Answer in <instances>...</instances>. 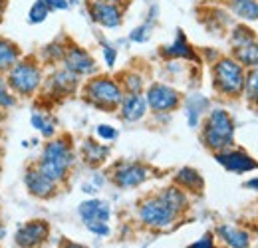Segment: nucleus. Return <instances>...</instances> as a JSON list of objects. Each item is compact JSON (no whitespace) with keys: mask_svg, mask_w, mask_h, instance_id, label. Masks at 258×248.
Listing matches in <instances>:
<instances>
[{"mask_svg":"<svg viewBox=\"0 0 258 248\" xmlns=\"http://www.w3.org/2000/svg\"><path fill=\"white\" fill-rule=\"evenodd\" d=\"M62 248H88V246L78 244V242H72V240H62Z\"/></svg>","mask_w":258,"mask_h":248,"instance_id":"41","label":"nucleus"},{"mask_svg":"<svg viewBox=\"0 0 258 248\" xmlns=\"http://www.w3.org/2000/svg\"><path fill=\"white\" fill-rule=\"evenodd\" d=\"M147 111H149V107H147L143 93H125L119 103V117L127 123L141 121L147 115Z\"/></svg>","mask_w":258,"mask_h":248,"instance_id":"16","label":"nucleus"},{"mask_svg":"<svg viewBox=\"0 0 258 248\" xmlns=\"http://www.w3.org/2000/svg\"><path fill=\"white\" fill-rule=\"evenodd\" d=\"M244 187H246V189H252V191H258V177H256V179L246 181V183H244Z\"/></svg>","mask_w":258,"mask_h":248,"instance_id":"42","label":"nucleus"},{"mask_svg":"<svg viewBox=\"0 0 258 248\" xmlns=\"http://www.w3.org/2000/svg\"><path fill=\"white\" fill-rule=\"evenodd\" d=\"M165 60H189V62H199V56L195 52V48L191 46V42L187 40L185 32L177 30V36L171 44H165L159 50Z\"/></svg>","mask_w":258,"mask_h":248,"instance_id":"15","label":"nucleus"},{"mask_svg":"<svg viewBox=\"0 0 258 248\" xmlns=\"http://www.w3.org/2000/svg\"><path fill=\"white\" fill-rule=\"evenodd\" d=\"M86 8H88V14H90V20L97 26L105 28V30H115L123 24V14H125L123 6L86 0Z\"/></svg>","mask_w":258,"mask_h":248,"instance_id":"13","label":"nucleus"},{"mask_svg":"<svg viewBox=\"0 0 258 248\" xmlns=\"http://www.w3.org/2000/svg\"><path fill=\"white\" fill-rule=\"evenodd\" d=\"M68 40H70V38H66V36L64 38H58V40H52L50 44L42 46L40 52H38L36 56L40 58V62L44 64V66H52V68H56V64H62V60H64Z\"/></svg>","mask_w":258,"mask_h":248,"instance_id":"21","label":"nucleus"},{"mask_svg":"<svg viewBox=\"0 0 258 248\" xmlns=\"http://www.w3.org/2000/svg\"><path fill=\"white\" fill-rule=\"evenodd\" d=\"M78 215L84 220V224L107 222L109 217H111V207H109V203H105L101 199H90V201H84L78 207Z\"/></svg>","mask_w":258,"mask_h":248,"instance_id":"18","label":"nucleus"},{"mask_svg":"<svg viewBox=\"0 0 258 248\" xmlns=\"http://www.w3.org/2000/svg\"><path fill=\"white\" fill-rule=\"evenodd\" d=\"M123 95L125 93L121 90L119 82L107 74H94L82 86V99L88 105L105 113L117 111Z\"/></svg>","mask_w":258,"mask_h":248,"instance_id":"4","label":"nucleus"},{"mask_svg":"<svg viewBox=\"0 0 258 248\" xmlns=\"http://www.w3.org/2000/svg\"><path fill=\"white\" fill-rule=\"evenodd\" d=\"M159 195L167 201V205H169L171 209H175L181 217H183V213L189 211V195H187L183 189H179L177 185L165 187V189L159 191Z\"/></svg>","mask_w":258,"mask_h":248,"instance_id":"24","label":"nucleus"},{"mask_svg":"<svg viewBox=\"0 0 258 248\" xmlns=\"http://www.w3.org/2000/svg\"><path fill=\"white\" fill-rule=\"evenodd\" d=\"M90 2H101V4H115V6H123L127 4V0H90Z\"/></svg>","mask_w":258,"mask_h":248,"instance_id":"39","label":"nucleus"},{"mask_svg":"<svg viewBox=\"0 0 258 248\" xmlns=\"http://www.w3.org/2000/svg\"><path fill=\"white\" fill-rule=\"evenodd\" d=\"M242 93H246V97H248L252 103L258 105V68H252V70L246 72V78H244V92Z\"/></svg>","mask_w":258,"mask_h":248,"instance_id":"33","label":"nucleus"},{"mask_svg":"<svg viewBox=\"0 0 258 248\" xmlns=\"http://www.w3.org/2000/svg\"><path fill=\"white\" fill-rule=\"evenodd\" d=\"M236 62L240 64L242 68H258V40H250L242 46H236L232 48V54H230Z\"/></svg>","mask_w":258,"mask_h":248,"instance_id":"25","label":"nucleus"},{"mask_svg":"<svg viewBox=\"0 0 258 248\" xmlns=\"http://www.w3.org/2000/svg\"><path fill=\"white\" fill-rule=\"evenodd\" d=\"M217 236L225 242L228 248H248L250 246V236L248 232L236 228V226H228V224H221L217 228Z\"/></svg>","mask_w":258,"mask_h":248,"instance_id":"22","label":"nucleus"},{"mask_svg":"<svg viewBox=\"0 0 258 248\" xmlns=\"http://www.w3.org/2000/svg\"><path fill=\"white\" fill-rule=\"evenodd\" d=\"M50 12H64L70 8V0H44Z\"/></svg>","mask_w":258,"mask_h":248,"instance_id":"36","label":"nucleus"},{"mask_svg":"<svg viewBox=\"0 0 258 248\" xmlns=\"http://www.w3.org/2000/svg\"><path fill=\"white\" fill-rule=\"evenodd\" d=\"M137 217L143 226H147L151 230H167L181 218V215L167 205V201L159 193H155V195H147L143 201H139Z\"/></svg>","mask_w":258,"mask_h":248,"instance_id":"6","label":"nucleus"},{"mask_svg":"<svg viewBox=\"0 0 258 248\" xmlns=\"http://www.w3.org/2000/svg\"><path fill=\"white\" fill-rule=\"evenodd\" d=\"M189 248H217V246H215V238H213V234H205V236L199 238L197 242L189 244Z\"/></svg>","mask_w":258,"mask_h":248,"instance_id":"38","label":"nucleus"},{"mask_svg":"<svg viewBox=\"0 0 258 248\" xmlns=\"http://www.w3.org/2000/svg\"><path fill=\"white\" fill-rule=\"evenodd\" d=\"M34 161L42 173H46L58 185H64L70 179V173L76 165L74 139L68 133L54 135L52 139H46V143L40 149V157Z\"/></svg>","mask_w":258,"mask_h":248,"instance_id":"1","label":"nucleus"},{"mask_svg":"<svg viewBox=\"0 0 258 248\" xmlns=\"http://www.w3.org/2000/svg\"><path fill=\"white\" fill-rule=\"evenodd\" d=\"M250 40H256V34H254V30H250L246 24H236L232 28V32H230V44H232V48L242 46V44H246Z\"/></svg>","mask_w":258,"mask_h":248,"instance_id":"31","label":"nucleus"},{"mask_svg":"<svg viewBox=\"0 0 258 248\" xmlns=\"http://www.w3.org/2000/svg\"><path fill=\"white\" fill-rule=\"evenodd\" d=\"M80 80L76 74H72L70 70L62 68H52L50 74H46L44 78V84L40 88V97L44 101H50V103H58L66 97L74 95L80 88Z\"/></svg>","mask_w":258,"mask_h":248,"instance_id":"7","label":"nucleus"},{"mask_svg":"<svg viewBox=\"0 0 258 248\" xmlns=\"http://www.w3.org/2000/svg\"><path fill=\"white\" fill-rule=\"evenodd\" d=\"M6 84L18 99H32L40 93L46 78L44 64L36 54H24L6 72Z\"/></svg>","mask_w":258,"mask_h":248,"instance_id":"2","label":"nucleus"},{"mask_svg":"<svg viewBox=\"0 0 258 248\" xmlns=\"http://www.w3.org/2000/svg\"><path fill=\"white\" fill-rule=\"evenodd\" d=\"M234 119L223 107H213L207 111L201 123V143L211 151L219 153L234 147Z\"/></svg>","mask_w":258,"mask_h":248,"instance_id":"3","label":"nucleus"},{"mask_svg":"<svg viewBox=\"0 0 258 248\" xmlns=\"http://www.w3.org/2000/svg\"><path fill=\"white\" fill-rule=\"evenodd\" d=\"M153 26H155V22L147 18L143 24L135 26L133 30L129 32V40L135 42V44H145V42L151 38V34H153Z\"/></svg>","mask_w":258,"mask_h":248,"instance_id":"32","label":"nucleus"},{"mask_svg":"<svg viewBox=\"0 0 258 248\" xmlns=\"http://www.w3.org/2000/svg\"><path fill=\"white\" fill-rule=\"evenodd\" d=\"M213 88L223 97H238L244 92V78L246 70L236 62L232 56H221L213 62L211 68Z\"/></svg>","mask_w":258,"mask_h":248,"instance_id":"5","label":"nucleus"},{"mask_svg":"<svg viewBox=\"0 0 258 248\" xmlns=\"http://www.w3.org/2000/svg\"><path fill=\"white\" fill-rule=\"evenodd\" d=\"M143 95H145L147 107L153 113H171V111L179 109L183 103V93L163 82L149 84V88L145 90Z\"/></svg>","mask_w":258,"mask_h":248,"instance_id":"9","label":"nucleus"},{"mask_svg":"<svg viewBox=\"0 0 258 248\" xmlns=\"http://www.w3.org/2000/svg\"><path fill=\"white\" fill-rule=\"evenodd\" d=\"M52 226L46 218H32L20 224L14 232L16 248H42L50 238Z\"/></svg>","mask_w":258,"mask_h":248,"instance_id":"11","label":"nucleus"},{"mask_svg":"<svg viewBox=\"0 0 258 248\" xmlns=\"http://www.w3.org/2000/svg\"><path fill=\"white\" fill-rule=\"evenodd\" d=\"M18 97L12 93V90L8 88V84H6V78L4 76H0V111H10V109H14L16 105H18Z\"/></svg>","mask_w":258,"mask_h":248,"instance_id":"30","label":"nucleus"},{"mask_svg":"<svg viewBox=\"0 0 258 248\" xmlns=\"http://www.w3.org/2000/svg\"><path fill=\"white\" fill-rule=\"evenodd\" d=\"M0 147H2V129H0Z\"/></svg>","mask_w":258,"mask_h":248,"instance_id":"44","label":"nucleus"},{"mask_svg":"<svg viewBox=\"0 0 258 248\" xmlns=\"http://www.w3.org/2000/svg\"><path fill=\"white\" fill-rule=\"evenodd\" d=\"M24 187L28 191V195L34 199H40V201H50L54 199L58 193H60V187L56 181H52L46 173L40 171V167L36 165V161H30L26 167H24Z\"/></svg>","mask_w":258,"mask_h":248,"instance_id":"10","label":"nucleus"},{"mask_svg":"<svg viewBox=\"0 0 258 248\" xmlns=\"http://www.w3.org/2000/svg\"><path fill=\"white\" fill-rule=\"evenodd\" d=\"M217 163L223 165L226 171L230 173H236V175H242V173H248V171H256L258 163L244 151L240 149H225V151H219V153H213Z\"/></svg>","mask_w":258,"mask_h":248,"instance_id":"14","label":"nucleus"},{"mask_svg":"<svg viewBox=\"0 0 258 248\" xmlns=\"http://www.w3.org/2000/svg\"><path fill=\"white\" fill-rule=\"evenodd\" d=\"M173 185L183 189L187 195H203V191H205V179H203V175L197 169H193V167H183V169H179L175 173Z\"/></svg>","mask_w":258,"mask_h":248,"instance_id":"19","label":"nucleus"},{"mask_svg":"<svg viewBox=\"0 0 258 248\" xmlns=\"http://www.w3.org/2000/svg\"><path fill=\"white\" fill-rule=\"evenodd\" d=\"M115 80L119 82L123 93H143V90H145V80L139 72L129 70V72H123L121 76H117Z\"/></svg>","mask_w":258,"mask_h":248,"instance_id":"28","label":"nucleus"},{"mask_svg":"<svg viewBox=\"0 0 258 248\" xmlns=\"http://www.w3.org/2000/svg\"><path fill=\"white\" fill-rule=\"evenodd\" d=\"M24 56V50L18 42L12 38L0 36V76H6V72Z\"/></svg>","mask_w":258,"mask_h":248,"instance_id":"20","label":"nucleus"},{"mask_svg":"<svg viewBox=\"0 0 258 248\" xmlns=\"http://www.w3.org/2000/svg\"><path fill=\"white\" fill-rule=\"evenodd\" d=\"M86 228L90 232H94V234H99V236H107L109 234L107 222H90V224H86Z\"/></svg>","mask_w":258,"mask_h":248,"instance_id":"37","label":"nucleus"},{"mask_svg":"<svg viewBox=\"0 0 258 248\" xmlns=\"http://www.w3.org/2000/svg\"><path fill=\"white\" fill-rule=\"evenodd\" d=\"M101 54H103V62H105L107 68H113L115 66V62H117V50L111 44L103 42L101 44Z\"/></svg>","mask_w":258,"mask_h":248,"instance_id":"34","label":"nucleus"},{"mask_svg":"<svg viewBox=\"0 0 258 248\" xmlns=\"http://www.w3.org/2000/svg\"><path fill=\"white\" fill-rule=\"evenodd\" d=\"M4 236H6V226H4V222L0 220V240H2Z\"/></svg>","mask_w":258,"mask_h":248,"instance_id":"43","label":"nucleus"},{"mask_svg":"<svg viewBox=\"0 0 258 248\" xmlns=\"http://www.w3.org/2000/svg\"><path fill=\"white\" fill-rule=\"evenodd\" d=\"M228 10L242 22L258 20V0H228Z\"/></svg>","mask_w":258,"mask_h":248,"instance_id":"26","label":"nucleus"},{"mask_svg":"<svg viewBox=\"0 0 258 248\" xmlns=\"http://www.w3.org/2000/svg\"><path fill=\"white\" fill-rule=\"evenodd\" d=\"M50 14H52V12H50L48 6L44 4V0H34L32 6L28 8L26 20H28V24H32V26H40V24H44V22L48 20Z\"/></svg>","mask_w":258,"mask_h":248,"instance_id":"29","label":"nucleus"},{"mask_svg":"<svg viewBox=\"0 0 258 248\" xmlns=\"http://www.w3.org/2000/svg\"><path fill=\"white\" fill-rule=\"evenodd\" d=\"M0 175H2V159H0Z\"/></svg>","mask_w":258,"mask_h":248,"instance_id":"45","label":"nucleus"},{"mask_svg":"<svg viewBox=\"0 0 258 248\" xmlns=\"http://www.w3.org/2000/svg\"><path fill=\"white\" fill-rule=\"evenodd\" d=\"M30 123L44 139H52L54 135H58V121L42 109H34L30 115Z\"/></svg>","mask_w":258,"mask_h":248,"instance_id":"23","label":"nucleus"},{"mask_svg":"<svg viewBox=\"0 0 258 248\" xmlns=\"http://www.w3.org/2000/svg\"><path fill=\"white\" fill-rule=\"evenodd\" d=\"M96 133L101 141H115V139H117V129L111 127V125H107V123L97 125Z\"/></svg>","mask_w":258,"mask_h":248,"instance_id":"35","label":"nucleus"},{"mask_svg":"<svg viewBox=\"0 0 258 248\" xmlns=\"http://www.w3.org/2000/svg\"><path fill=\"white\" fill-rule=\"evenodd\" d=\"M207 107H209V99H205L203 95H193L187 99V121L191 127H197L201 123Z\"/></svg>","mask_w":258,"mask_h":248,"instance_id":"27","label":"nucleus"},{"mask_svg":"<svg viewBox=\"0 0 258 248\" xmlns=\"http://www.w3.org/2000/svg\"><path fill=\"white\" fill-rule=\"evenodd\" d=\"M111 155V147L105 143H99L94 137L84 139V143L80 145V159L88 165V167H101Z\"/></svg>","mask_w":258,"mask_h":248,"instance_id":"17","label":"nucleus"},{"mask_svg":"<svg viewBox=\"0 0 258 248\" xmlns=\"http://www.w3.org/2000/svg\"><path fill=\"white\" fill-rule=\"evenodd\" d=\"M62 66L66 70H70L72 74H76L78 78H90V76L97 74V62L92 56V52L72 40H68Z\"/></svg>","mask_w":258,"mask_h":248,"instance_id":"12","label":"nucleus"},{"mask_svg":"<svg viewBox=\"0 0 258 248\" xmlns=\"http://www.w3.org/2000/svg\"><path fill=\"white\" fill-rule=\"evenodd\" d=\"M151 167L141 161H117L109 169L111 183L119 189H135L151 177Z\"/></svg>","mask_w":258,"mask_h":248,"instance_id":"8","label":"nucleus"},{"mask_svg":"<svg viewBox=\"0 0 258 248\" xmlns=\"http://www.w3.org/2000/svg\"><path fill=\"white\" fill-rule=\"evenodd\" d=\"M8 4H10V0H0V22L4 20V14L8 10Z\"/></svg>","mask_w":258,"mask_h":248,"instance_id":"40","label":"nucleus"}]
</instances>
